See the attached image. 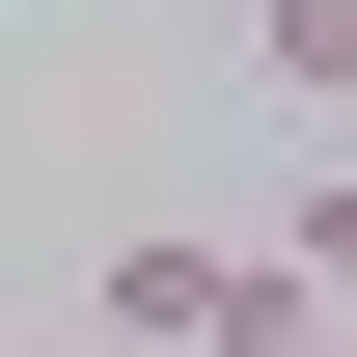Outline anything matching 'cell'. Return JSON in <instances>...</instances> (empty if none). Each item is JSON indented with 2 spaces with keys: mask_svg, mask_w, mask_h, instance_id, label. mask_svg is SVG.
<instances>
[{
  "mask_svg": "<svg viewBox=\"0 0 357 357\" xmlns=\"http://www.w3.org/2000/svg\"><path fill=\"white\" fill-rule=\"evenodd\" d=\"M303 303H275V248H220V220H137L110 248V357H275Z\"/></svg>",
  "mask_w": 357,
  "mask_h": 357,
  "instance_id": "obj_1",
  "label": "cell"
},
{
  "mask_svg": "<svg viewBox=\"0 0 357 357\" xmlns=\"http://www.w3.org/2000/svg\"><path fill=\"white\" fill-rule=\"evenodd\" d=\"M248 248H275V303H303V330H357V165L303 192V220H248Z\"/></svg>",
  "mask_w": 357,
  "mask_h": 357,
  "instance_id": "obj_2",
  "label": "cell"
},
{
  "mask_svg": "<svg viewBox=\"0 0 357 357\" xmlns=\"http://www.w3.org/2000/svg\"><path fill=\"white\" fill-rule=\"evenodd\" d=\"M248 55H275V110H357V0H248Z\"/></svg>",
  "mask_w": 357,
  "mask_h": 357,
  "instance_id": "obj_3",
  "label": "cell"
},
{
  "mask_svg": "<svg viewBox=\"0 0 357 357\" xmlns=\"http://www.w3.org/2000/svg\"><path fill=\"white\" fill-rule=\"evenodd\" d=\"M275 357H357V330H275Z\"/></svg>",
  "mask_w": 357,
  "mask_h": 357,
  "instance_id": "obj_4",
  "label": "cell"
}]
</instances>
